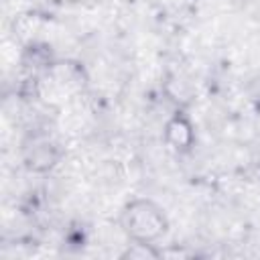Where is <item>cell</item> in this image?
I'll list each match as a JSON object with an SVG mask.
<instances>
[{
    "label": "cell",
    "mask_w": 260,
    "mask_h": 260,
    "mask_svg": "<svg viewBox=\"0 0 260 260\" xmlns=\"http://www.w3.org/2000/svg\"><path fill=\"white\" fill-rule=\"evenodd\" d=\"M165 136L173 148H187L193 140V128L187 118L175 116L173 120H169V124L165 128Z\"/></svg>",
    "instance_id": "obj_2"
},
{
    "label": "cell",
    "mask_w": 260,
    "mask_h": 260,
    "mask_svg": "<svg viewBox=\"0 0 260 260\" xmlns=\"http://www.w3.org/2000/svg\"><path fill=\"white\" fill-rule=\"evenodd\" d=\"M122 225L132 240L144 244V242H152L165 234L167 219H165L162 211L152 201L138 199V201H132L130 205H126V209L122 213Z\"/></svg>",
    "instance_id": "obj_1"
}]
</instances>
